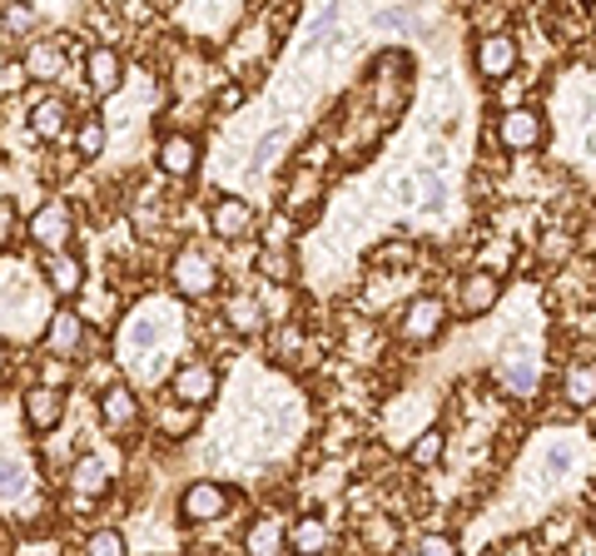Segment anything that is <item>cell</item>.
<instances>
[{
    "mask_svg": "<svg viewBox=\"0 0 596 556\" xmlns=\"http://www.w3.org/2000/svg\"><path fill=\"white\" fill-rule=\"evenodd\" d=\"M6 25L10 30H30V25H35V10H30V6H6Z\"/></svg>",
    "mask_w": 596,
    "mask_h": 556,
    "instance_id": "39",
    "label": "cell"
},
{
    "mask_svg": "<svg viewBox=\"0 0 596 556\" xmlns=\"http://www.w3.org/2000/svg\"><path fill=\"white\" fill-rule=\"evenodd\" d=\"M373 25L377 30H407V25H413V15H407V10H377Z\"/></svg>",
    "mask_w": 596,
    "mask_h": 556,
    "instance_id": "37",
    "label": "cell"
},
{
    "mask_svg": "<svg viewBox=\"0 0 596 556\" xmlns=\"http://www.w3.org/2000/svg\"><path fill=\"white\" fill-rule=\"evenodd\" d=\"M288 546V532L278 522H254L244 532V552H284Z\"/></svg>",
    "mask_w": 596,
    "mask_h": 556,
    "instance_id": "25",
    "label": "cell"
},
{
    "mask_svg": "<svg viewBox=\"0 0 596 556\" xmlns=\"http://www.w3.org/2000/svg\"><path fill=\"white\" fill-rule=\"evenodd\" d=\"M298 353H304V328H298V323H284V328L274 333V357H278V363H294Z\"/></svg>",
    "mask_w": 596,
    "mask_h": 556,
    "instance_id": "32",
    "label": "cell"
},
{
    "mask_svg": "<svg viewBox=\"0 0 596 556\" xmlns=\"http://www.w3.org/2000/svg\"><path fill=\"white\" fill-rule=\"evenodd\" d=\"M70 125V105L65 99H40L35 109H30V135L35 139H60Z\"/></svg>",
    "mask_w": 596,
    "mask_h": 556,
    "instance_id": "18",
    "label": "cell"
},
{
    "mask_svg": "<svg viewBox=\"0 0 596 556\" xmlns=\"http://www.w3.org/2000/svg\"><path fill=\"white\" fill-rule=\"evenodd\" d=\"M417 552H427V556H453L457 552V542H453V536H417Z\"/></svg>",
    "mask_w": 596,
    "mask_h": 556,
    "instance_id": "36",
    "label": "cell"
},
{
    "mask_svg": "<svg viewBox=\"0 0 596 556\" xmlns=\"http://www.w3.org/2000/svg\"><path fill=\"white\" fill-rule=\"evenodd\" d=\"M338 50H343V15H338V6H328L318 10L308 35L298 40V60H323V55H338Z\"/></svg>",
    "mask_w": 596,
    "mask_h": 556,
    "instance_id": "4",
    "label": "cell"
},
{
    "mask_svg": "<svg viewBox=\"0 0 596 556\" xmlns=\"http://www.w3.org/2000/svg\"><path fill=\"white\" fill-rule=\"evenodd\" d=\"M502 383L512 393H532L536 387V348L532 343H507L502 348Z\"/></svg>",
    "mask_w": 596,
    "mask_h": 556,
    "instance_id": "12",
    "label": "cell"
},
{
    "mask_svg": "<svg viewBox=\"0 0 596 556\" xmlns=\"http://www.w3.org/2000/svg\"><path fill=\"white\" fill-rule=\"evenodd\" d=\"M79 338H85V318L70 313V308H60V313L50 318V328H45V348L50 353H60V357H75Z\"/></svg>",
    "mask_w": 596,
    "mask_h": 556,
    "instance_id": "17",
    "label": "cell"
},
{
    "mask_svg": "<svg viewBox=\"0 0 596 556\" xmlns=\"http://www.w3.org/2000/svg\"><path fill=\"white\" fill-rule=\"evenodd\" d=\"M214 393H219V373L209 363H184L174 377H169V397H174V403L204 407Z\"/></svg>",
    "mask_w": 596,
    "mask_h": 556,
    "instance_id": "8",
    "label": "cell"
},
{
    "mask_svg": "<svg viewBox=\"0 0 596 556\" xmlns=\"http://www.w3.org/2000/svg\"><path fill=\"white\" fill-rule=\"evenodd\" d=\"M85 552H95V556H119V552H129V542H125V532H115V526H99V532L85 536Z\"/></svg>",
    "mask_w": 596,
    "mask_h": 556,
    "instance_id": "31",
    "label": "cell"
},
{
    "mask_svg": "<svg viewBox=\"0 0 596 556\" xmlns=\"http://www.w3.org/2000/svg\"><path fill=\"white\" fill-rule=\"evenodd\" d=\"M65 70V50L60 45H30L25 50V75L30 79H55Z\"/></svg>",
    "mask_w": 596,
    "mask_h": 556,
    "instance_id": "24",
    "label": "cell"
},
{
    "mask_svg": "<svg viewBox=\"0 0 596 556\" xmlns=\"http://www.w3.org/2000/svg\"><path fill=\"white\" fill-rule=\"evenodd\" d=\"M99 417H105L109 427H125V423H135L139 417V397L129 393V387H105V393H99Z\"/></svg>",
    "mask_w": 596,
    "mask_h": 556,
    "instance_id": "19",
    "label": "cell"
},
{
    "mask_svg": "<svg viewBox=\"0 0 596 556\" xmlns=\"http://www.w3.org/2000/svg\"><path fill=\"white\" fill-rule=\"evenodd\" d=\"M164 333H169V318L164 313H135L125 323V333H119V353H125V357H145V353H155V348L164 343Z\"/></svg>",
    "mask_w": 596,
    "mask_h": 556,
    "instance_id": "9",
    "label": "cell"
},
{
    "mask_svg": "<svg viewBox=\"0 0 596 556\" xmlns=\"http://www.w3.org/2000/svg\"><path fill=\"white\" fill-rule=\"evenodd\" d=\"M228 512V487H219V482H189L184 487V496H179V522H189V526H199V522H219V516Z\"/></svg>",
    "mask_w": 596,
    "mask_h": 556,
    "instance_id": "1",
    "label": "cell"
},
{
    "mask_svg": "<svg viewBox=\"0 0 596 556\" xmlns=\"http://www.w3.org/2000/svg\"><path fill=\"white\" fill-rule=\"evenodd\" d=\"M472 65H477V75H487V79H507L517 70V40L502 35V30H487L472 50Z\"/></svg>",
    "mask_w": 596,
    "mask_h": 556,
    "instance_id": "5",
    "label": "cell"
},
{
    "mask_svg": "<svg viewBox=\"0 0 596 556\" xmlns=\"http://www.w3.org/2000/svg\"><path fill=\"white\" fill-rule=\"evenodd\" d=\"M413 258H417V248H413V244H403V238H397V244L373 248V264H383V268H407Z\"/></svg>",
    "mask_w": 596,
    "mask_h": 556,
    "instance_id": "33",
    "label": "cell"
},
{
    "mask_svg": "<svg viewBox=\"0 0 596 556\" xmlns=\"http://www.w3.org/2000/svg\"><path fill=\"white\" fill-rule=\"evenodd\" d=\"M224 323L234 328L238 338H254L258 328H264V308H258L254 298H228V308H224Z\"/></svg>",
    "mask_w": 596,
    "mask_h": 556,
    "instance_id": "22",
    "label": "cell"
},
{
    "mask_svg": "<svg viewBox=\"0 0 596 556\" xmlns=\"http://www.w3.org/2000/svg\"><path fill=\"white\" fill-rule=\"evenodd\" d=\"M562 387H566V403L572 407H592L596 403V363H572Z\"/></svg>",
    "mask_w": 596,
    "mask_h": 556,
    "instance_id": "20",
    "label": "cell"
},
{
    "mask_svg": "<svg viewBox=\"0 0 596 556\" xmlns=\"http://www.w3.org/2000/svg\"><path fill=\"white\" fill-rule=\"evenodd\" d=\"M572 462H576V457H572V447H566V442H556V447H546V482H556V477H566V472H572Z\"/></svg>",
    "mask_w": 596,
    "mask_h": 556,
    "instance_id": "35",
    "label": "cell"
},
{
    "mask_svg": "<svg viewBox=\"0 0 596 556\" xmlns=\"http://www.w3.org/2000/svg\"><path fill=\"white\" fill-rule=\"evenodd\" d=\"M238 105H244V89H238V85H224V89H219V99H214L219 115H234Z\"/></svg>",
    "mask_w": 596,
    "mask_h": 556,
    "instance_id": "38",
    "label": "cell"
},
{
    "mask_svg": "<svg viewBox=\"0 0 596 556\" xmlns=\"http://www.w3.org/2000/svg\"><path fill=\"white\" fill-rule=\"evenodd\" d=\"M45 278L60 298H75L79 288H85V264H79L70 248H55V254H45Z\"/></svg>",
    "mask_w": 596,
    "mask_h": 556,
    "instance_id": "14",
    "label": "cell"
},
{
    "mask_svg": "<svg viewBox=\"0 0 596 556\" xmlns=\"http://www.w3.org/2000/svg\"><path fill=\"white\" fill-rule=\"evenodd\" d=\"M582 149H586V154H596V129H592V135H586V145H582Z\"/></svg>",
    "mask_w": 596,
    "mask_h": 556,
    "instance_id": "42",
    "label": "cell"
},
{
    "mask_svg": "<svg viewBox=\"0 0 596 556\" xmlns=\"http://www.w3.org/2000/svg\"><path fill=\"white\" fill-rule=\"evenodd\" d=\"M443 452H447V432H443V427H427V432L413 437L407 462H413V467H437V462H443Z\"/></svg>",
    "mask_w": 596,
    "mask_h": 556,
    "instance_id": "23",
    "label": "cell"
},
{
    "mask_svg": "<svg viewBox=\"0 0 596 556\" xmlns=\"http://www.w3.org/2000/svg\"><path fill=\"white\" fill-rule=\"evenodd\" d=\"M10 234H15V204L0 199V244H10Z\"/></svg>",
    "mask_w": 596,
    "mask_h": 556,
    "instance_id": "40",
    "label": "cell"
},
{
    "mask_svg": "<svg viewBox=\"0 0 596 556\" xmlns=\"http://www.w3.org/2000/svg\"><path fill=\"white\" fill-rule=\"evenodd\" d=\"M288 234H294L288 218H274V224H268V244H274V248H288Z\"/></svg>",
    "mask_w": 596,
    "mask_h": 556,
    "instance_id": "41",
    "label": "cell"
},
{
    "mask_svg": "<svg viewBox=\"0 0 596 556\" xmlns=\"http://www.w3.org/2000/svg\"><path fill=\"white\" fill-rule=\"evenodd\" d=\"M85 75H89V89H95V95H115L119 79H125V65H119V55L109 45H95L85 55Z\"/></svg>",
    "mask_w": 596,
    "mask_h": 556,
    "instance_id": "16",
    "label": "cell"
},
{
    "mask_svg": "<svg viewBox=\"0 0 596 556\" xmlns=\"http://www.w3.org/2000/svg\"><path fill=\"white\" fill-rule=\"evenodd\" d=\"M258 274H264L268 284H288V278H294V254H288V248H274V244H268L264 254H258Z\"/></svg>",
    "mask_w": 596,
    "mask_h": 556,
    "instance_id": "27",
    "label": "cell"
},
{
    "mask_svg": "<svg viewBox=\"0 0 596 556\" xmlns=\"http://www.w3.org/2000/svg\"><path fill=\"white\" fill-rule=\"evenodd\" d=\"M70 487H75L79 496H99L109 487V467L99 462V457H79L75 472H70Z\"/></svg>",
    "mask_w": 596,
    "mask_h": 556,
    "instance_id": "21",
    "label": "cell"
},
{
    "mask_svg": "<svg viewBox=\"0 0 596 556\" xmlns=\"http://www.w3.org/2000/svg\"><path fill=\"white\" fill-rule=\"evenodd\" d=\"M159 169L169 179H189L199 169V145L189 135H164L159 139Z\"/></svg>",
    "mask_w": 596,
    "mask_h": 556,
    "instance_id": "15",
    "label": "cell"
},
{
    "mask_svg": "<svg viewBox=\"0 0 596 556\" xmlns=\"http://www.w3.org/2000/svg\"><path fill=\"white\" fill-rule=\"evenodd\" d=\"M25 487H30V467L20 462V457H0V502L20 496Z\"/></svg>",
    "mask_w": 596,
    "mask_h": 556,
    "instance_id": "28",
    "label": "cell"
},
{
    "mask_svg": "<svg viewBox=\"0 0 596 556\" xmlns=\"http://www.w3.org/2000/svg\"><path fill=\"white\" fill-rule=\"evenodd\" d=\"M0 373H6V348H0Z\"/></svg>",
    "mask_w": 596,
    "mask_h": 556,
    "instance_id": "43",
    "label": "cell"
},
{
    "mask_svg": "<svg viewBox=\"0 0 596 556\" xmlns=\"http://www.w3.org/2000/svg\"><path fill=\"white\" fill-rule=\"evenodd\" d=\"M209 228H214L219 238H244L248 228H254V209H248L244 199L224 194V199H214V209H209Z\"/></svg>",
    "mask_w": 596,
    "mask_h": 556,
    "instance_id": "13",
    "label": "cell"
},
{
    "mask_svg": "<svg viewBox=\"0 0 596 556\" xmlns=\"http://www.w3.org/2000/svg\"><path fill=\"white\" fill-rule=\"evenodd\" d=\"M288 542H294L298 552H323L328 532H323V522H318V516H304V522L294 526V536H288Z\"/></svg>",
    "mask_w": 596,
    "mask_h": 556,
    "instance_id": "29",
    "label": "cell"
},
{
    "mask_svg": "<svg viewBox=\"0 0 596 556\" xmlns=\"http://www.w3.org/2000/svg\"><path fill=\"white\" fill-rule=\"evenodd\" d=\"M387 194H393V204L417 209V194H423V179H417V174H397L393 184H387Z\"/></svg>",
    "mask_w": 596,
    "mask_h": 556,
    "instance_id": "34",
    "label": "cell"
},
{
    "mask_svg": "<svg viewBox=\"0 0 596 556\" xmlns=\"http://www.w3.org/2000/svg\"><path fill=\"white\" fill-rule=\"evenodd\" d=\"M20 413H25L30 432H50V427L65 417V393H60V387H50V383H35V387H25V393H20Z\"/></svg>",
    "mask_w": 596,
    "mask_h": 556,
    "instance_id": "6",
    "label": "cell"
},
{
    "mask_svg": "<svg viewBox=\"0 0 596 556\" xmlns=\"http://www.w3.org/2000/svg\"><path fill=\"white\" fill-rule=\"evenodd\" d=\"M447 323V303L437 293H417L413 303L403 308V338L407 343H433Z\"/></svg>",
    "mask_w": 596,
    "mask_h": 556,
    "instance_id": "2",
    "label": "cell"
},
{
    "mask_svg": "<svg viewBox=\"0 0 596 556\" xmlns=\"http://www.w3.org/2000/svg\"><path fill=\"white\" fill-rule=\"evenodd\" d=\"M169 278H174V288L184 298H204V293H214V284H219L214 264H209L199 248H184V254L174 258V268H169Z\"/></svg>",
    "mask_w": 596,
    "mask_h": 556,
    "instance_id": "7",
    "label": "cell"
},
{
    "mask_svg": "<svg viewBox=\"0 0 596 556\" xmlns=\"http://www.w3.org/2000/svg\"><path fill=\"white\" fill-rule=\"evenodd\" d=\"M497 293H502V278L492 268H472L462 278V288H457V308H462V318H477L487 308H497Z\"/></svg>",
    "mask_w": 596,
    "mask_h": 556,
    "instance_id": "10",
    "label": "cell"
},
{
    "mask_svg": "<svg viewBox=\"0 0 596 556\" xmlns=\"http://www.w3.org/2000/svg\"><path fill=\"white\" fill-rule=\"evenodd\" d=\"M497 139H502L507 149H536V145H542V115H536V109L512 105L502 119H497Z\"/></svg>",
    "mask_w": 596,
    "mask_h": 556,
    "instance_id": "11",
    "label": "cell"
},
{
    "mask_svg": "<svg viewBox=\"0 0 596 556\" xmlns=\"http://www.w3.org/2000/svg\"><path fill=\"white\" fill-rule=\"evenodd\" d=\"M30 238H35L45 254H55V248H70V238H75V214H70V204H45L30 214Z\"/></svg>",
    "mask_w": 596,
    "mask_h": 556,
    "instance_id": "3",
    "label": "cell"
},
{
    "mask_svg": "<svg viewBox=\"0 0 596 556\" xmlns=\"http://www.w3.org/2000/svg\"><path fill=\"white\" fill-rule=\"evenodd\" d=\"M75 154H79V159H99V154H105V125H99V115L79 119V129H75Z\"/></svg>",
    "mask_w": 596,
    "mask_h": 556,
    "instance_id": "26",
    "label": "cell"
},
{
    "mask_svg": "<svg viewBox=\"0 0 596 556\" xmlns=\"http://www.w3.org/2000/svg\"><path fill=\"white\" fill-rule=\"evenodd\" d=\"M284 145H288V129H284V125H274V129H268V135L254 145V159H248V169H268V164H274V154H278Z\"/></svg>",
    "mask_w": 596,
    "mask_h": 556,
    "instance_id": "30",
    "label": "cell"
}]
</instances>
